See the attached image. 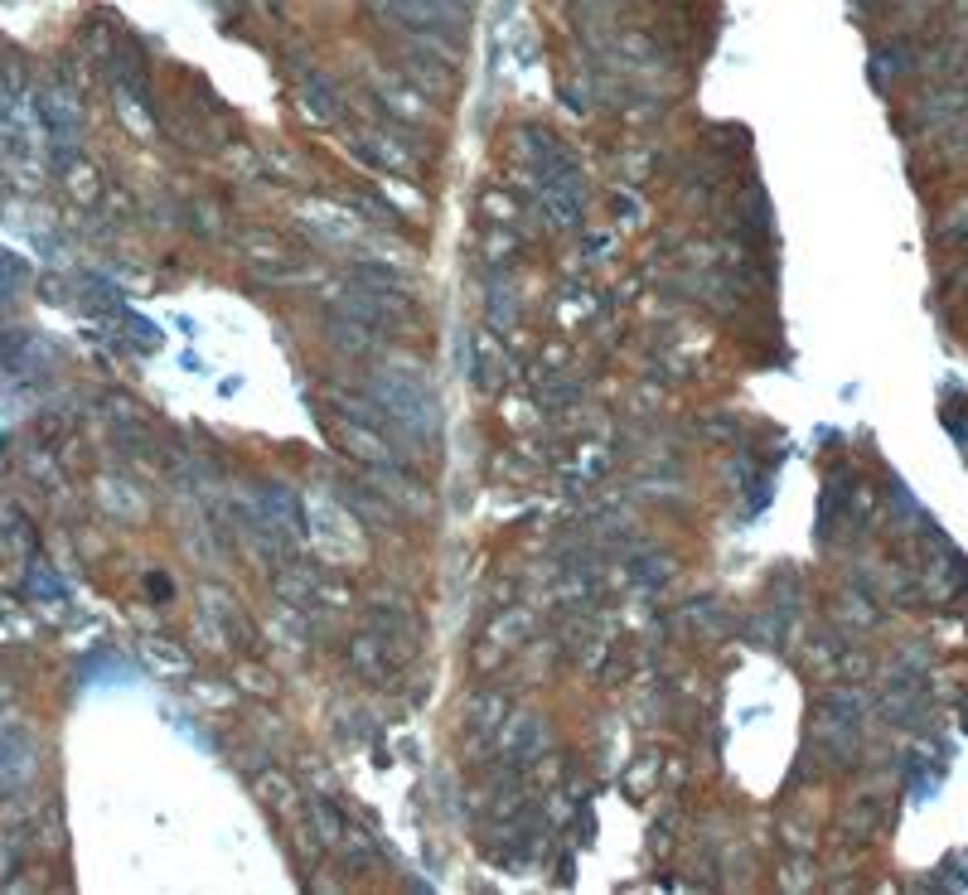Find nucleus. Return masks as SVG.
<instances>
[{"label": "nucleus", "instance_id": "f8f14e48", "mask_svg": "<svg viewBox=\"0 0 968 895\" xmlns=\"http://www.w3.org/2000/svg\"><path fill=\"white\" fill-rule=\"evenodd\" d=\"M24 276H30V266H24L16 252H0V305H6L24 286Z\"/></svg>", "mask_w": 968, "mask_h": 895}, {"label": "nucleus", "instance_id": "f257e3e1", "mask_svg": "<svg viewBox=\"0 0 968 895\" xmlns=\"http://www.w3.org/2000/svg\"><path fill=\"white\" fill-rule=\"evenodd\" d=\"M374 397L397 417V431H412V436L436 431V403H431L427 383L412 378L407 368H383L374 378Z\"/></svg>", "mask_w": 968, "mask_h": 895}, {"label": "nucleus", "instance_id": "7ed1b4c3", "mask_svg": "<svg viewBox=\"0 0 968 895\" xmlns=\"http://www.w3.org/2000/svg\"><path fill=\"white\" fill-rule=\"evenodd\" d=\"M34 774V741L24 731H0V790H20Z\"/></svg>", "mask_w": 968, "mask_h": 895}, {"label": "nucleus", "instance_id": "39448f33", "mask_svg": "<svg viewBox=\"0 0 968 895\" xmlns=\"http://www.w3.org/2000/svg\"><path fill=\"white\" fill-rule=\"evenodd\" d=\"M509 760L519 755V760H538L542 751H548V731H542V721L533 716V712H519L509 721Z\"/></svg>", "mask_w": 968, "mask_h": 895}, {"label": "nucleus", "instance_id": "423d86ee", "mask_svg": "<svg viewBox=\"0 0 968 895\" xmlns=\"http://www.w3.org/2000/svg\"><path fill=\"white\" fill-rule=\"evenodd\" d=\"M39 112H44L54 141H73L78 136V102L69 98V92H44V98H39Z\"/></svg>", "mask_w": 968, "mask_h": 895}, {"label": "nucleus", "instance_id": "9d476101", "mask_svg": "<svg viewBox=\"0 0 968 895\" xmlns=\"http://www.w3.org/2000/svg\"><path fill=\"white\" fill-rule=\"evenodd\" d=\"M276 596H282L286 606H310V600L320 596V581H315L310 571H286V577L276 581Z\"/></svg>", "mask_w": 968, "mask_h": 895}, {"label": "nucleus", "instance_id": "0eeeda50", "mask_svg": "<svg viewBox=\"0 0 968 895\" xmlns=\"http://www.w3.org/2000/svg\"><path fill=\"white\" fill-rule=\"evenodd\" d=\"M300 92H305L300 102H305V112H310V122H335V116H339L335 83H329L325 73H310V78H305V88H300Z\"/></svg>", "mask_w": 968, "mask_h": 895}, {"label": "nucleus", "instance_id": "1a4fd4ad", "mask_svg": "<svg viewBox=\"0 0 968 895\" xmlns=\"http://www.w3.org/2000/svg\"><path fill=\"white\" fill-rule=\"evenodd\" d=\"M349 659H354V668H359V673L378 678L383 668H388V649H383V634H354Z\"/></svg>", "mask_w": 968, "mask_h": 895}, {"label": "nucleus", "instance_id": "9b49d317", "mask_svg": "<svg viewBox=\"0 0 968 895\" xmlns=\"http://www.w3.org/2000/svg\"><path fill=\"white\" fill-rule=\"evenodd\" d=\"M503 716H509V702H503L499 692H480V698L470 702V726H480V731H495Z\"/></svg>", "mask_w": 968, "mask_h": 895}, {"label": "nucleus", "instance_id": "f03ea898", "mask_svg": "<svg viewBox=\"0 0 968 895\" xmlns=\"http://www.w3.org/2000/svg\"><path fill=\"white\" fill-rule=\"evenodd\" d=\"M378 16L397 24L407 39H421V34L460 39L466 34V0H378Z\"/></svg>", "mask_w": 968, "mask_h": 895}, {"label": "nucleus", "instance_id": "4468645a", "mask_svg": "<svg viewBox=\"0 0 968 895\" xmlns=\"http://www.w3.org/2000/svg\"><path fill=\"white\" fill-rule=\"evenodd\" d=\"M262 799L276 808H296V790H291L286 774H267V780H262Z\"/></svg>", "mask_w": 968, "mask_h": 895}, {"label": "nucleus", "instance_id": "f3484780", "mask_svg": "<svg viewBox=\"0 0 968 895\" xmlns=\"http://www.w3.org/2000/svg\"><path fill=\"white\" fill-rule=\"evenodd\" d=\"M6 692H10V688H0V698H6Z\"/></svg>", "mask_w": 968, "mask_h": 895}, {"label": "nucleus", "instance_id": "2eb2a0df", "mask_svg": "<svg viewBox=\"0 0 968 895\" xmlns=\"http://www.w3.org/2000/svg\"><path fill=\"white\" fill-rule=\"evenodd\" d=\"M145 653H151V659H155V663H165V668H175V673H190V659H184V653H180V649H161V644H155V639H151V644H145Z\"/></svg>", "mask_w": 968, "mask_h": 895}, {"label": "nucleus", "instance_id": "6e6552de", "mask_svg": "<svg viewBox=\"0 0 968 895\" xmlns=\"http://www.w3.org/2000/svg\"><path fill=\"white\" fill-rule=\"evenodd\" d=\"M542 204H548V218H557V228H577V223H581V199H577V184H552Z\"/></svg>", "mask_w": 968, "mask_h": 895}, {"label": "nucleus", "instance_id": "20e7f679", "mask_svg": "<svg viewBox=\"0 0 968 895\" xmlns=\"http://www.w3.org/2000/svg\"><path fill=\"white\" fill-rule=\"evenodd\" d=\"M34 358H49V344L39 339V334H30V329H10V334H0V364H6L10 373L34 368Z\"/></svg>", "mask_w": 968, "mask_h": 895}, {"label": "nucleus", "instance_id": "ddd939ff", "mask_svg": "<svg viewBox=\"0 0 968 895\" xmlns=\"http://www.w3.org/2000/svg\"><path fill=\"white\" fill-rule=\"evenodd\" d=\"M354 151H359V155H368V160H378V165H388V170L407 165V155L397 151V145H388V136H378V131H374V136H364L359 145H354Z\"/></svg>", "mask_w": 968, "mask_h": 895}, {"label": "nucleus", "instance_id": "dca6fc26", "mask_svg": "<svg viewBox=\"0 0 968 895\" xmlns=\"http://www.w3.org/2000/svg\"><path fill=\"white\" fill-rule=\"evenodd\" d=\"M247 688H252V692H262V698H272V692H276V683H267V673H257V668L247 673Z\"/></svg>", "mask_w": 968, "mask_h": 895}]
</instances>
